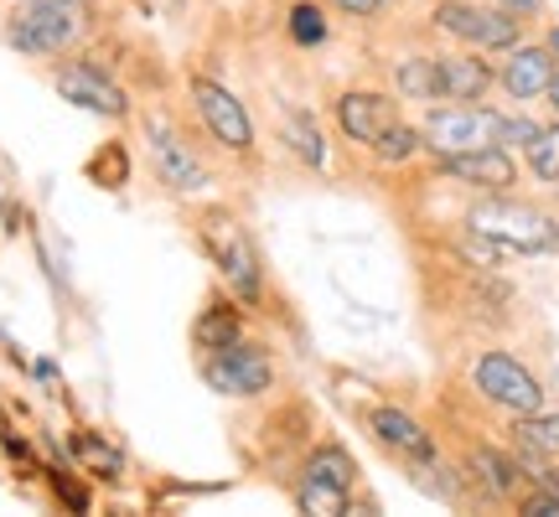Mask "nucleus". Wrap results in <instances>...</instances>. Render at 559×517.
<instances>
[{
	"label": "nucleus",
	"mask_w": 559,
	"mask_h": 517,
	"mask_svg": "<svg viewBox=\"0 0 559 517\" xmlns=\"http://www.w3.org/2000/svg\"><path fill=\"white\" fill-rule=\"evenodd\" d=\"M88 32H94L88 0H16V5L5 11V21H0L5 47L21 52V58H32V62L73 52Z\"/></svg>",
	"instance_id": "f257e3e1"
},
{
	"label": "nucleus",
	"mask_w": 559,
	"mask_h": 517,
	"mask_svg": "<svg viewBox=\"0 0 559 517\" xmlns=\"http://www.w3.org/2000/svg\"><path fill=\"white\" fill-rule=\"evenodd\" d=\"M198 243L207 264L218 269L223 290L239 300V305H260L264 300V264H260V249L249 239V228H243L228 207H202L198 213Z\"/></svg>",
	"instance_id": "f03ea898"
},
{
	"label": "nucleus",
	"mask_w": 559,
	"mask_h": 517,
	"mask_svg": "<svg viewBox=\"0 0 559 517\" xmlns=\"http://www.w3.org/2000/svg\"><path fill=\"white\" fill-rule=\"evenodd\" d=\"M466 228H472L477 239L508 249V254H544V249H559L555 218H544L539 207H528V202H513L508 192H487V197L466 213Z\"/></svg>",
	"instance_id": "7ed1b4c3"
},
{
	"label": "nucleus",
	"mask_w": 559,
	"mask_h": 517,
	"mask_svg": "<svg viewBox=\"0 0 559 517\" xmlns=\"http://www.w3.org/2000/svg\"><path fill=\"white\" fill-rule=\"evenodd\" d=\"M145 151H151V171L156 181L181 202H198L207 187H213V171H207V160L198 156V145L181 135L171 120H160V115H145Z\"/></svg>",
	"instance_id": "20e7f679"
},
{
	"label": "nucleus",
	"mask_w": 559,
	"mask_h": 517,
	"mask_svg": "<svg viewBox=\"0 0 559 517\" xmlns=\"http://www.w3.org/2000/svg\"><path fill=\"white\" fill-rule=\"evenodd\" d=\"M187 99H192V109H198L202 130L218 140L228 156H254V120H249V109H243V99L234 94V88H223L218 79H207V73H192L187 79Z\"/></svg>",
	"instance_id": "39448f33"
},
{
	"label": "nucleus",
	"mask_w": 559,
	"mask_h": 517,
	"mask_svg": "<svg viewBox=\"0 0 559 517\" xmlns=\"http://www.w3.org/2000/svg\"><path fill=\"white\" fill-rule=\"evenodd\" d=\"M436 26L477 52H513L523 41V16L502 11V5H472V0H440Z\"/></svg>",
	"instance_id": "423d86ee"
},
{
	"label": "nucleus",
	"mask_w": 559,
	"mask_h": 517,
	"mask_svg": "<svg viewBox=\"0 0 559 517\" xmlns=\"http://www.w3.org/2000/svg\"><path fill=\"white\" fill-rule=\"evenodd\" d=\"M202 383L223 398H260L270 394V383H275V362L264 352L260 341H228V347H213V352H202Z\"/></svg>",
	"instance_id": "0eeeda50"
},
{
	"label": "nucleus",
	"mask_w": 559,
	"mask_h": 517,
	"mask_svg": "<svg viewBox=\"0 0 559 517\" xmlns=\"http://www.w3.org/2000/svg\"><path fill=\"white\" fill-rule=\"evenodd\" d=\"M472 388H477L487 404H498L502 414H539L544 409V383L523 368L513 352H477L472 362Z\"/></svg>",
	"instance_id": "6e6552de"
},
{
	"label": "nucleus",
	"mask_w": 559,
	"mask_h": 517,
	"mask_svg": "<svg viewBox=\"0 0 559 517\" xmlns=\"http://www.w3.org/2000/svg\"><path fill=\"white\" fill-rule=\"evenodd\" d=\"M425 145L436 156H456V151H481V145H498L502 115L487 104H436L425 115Z\"/></svg>",
	"instance_id": "1a4fd4ad"
},
{
	"label": "nucleus",
	"mask_w": 559,
	"mask_h": 517,
	"mask_svg": "<svg viewBox=\"0 0 559 517\" xmlns=\"http://www.w3.org/2000/svg\"><path fill=\"white\" fill-rule=\"evenodd\" d=\"M52 83H58V94L73 104V109H88V115H99V120H124V115H130L124 88L109 79V68H99L94 58L62 62L58 73H52Z\"/></svg>",
	"instance_id": "9d476101"
},
{
	"label": "nucleus",
	"mask_w": 559,
	"mask_h": 517,
	"mask_svg": "<svg viewBox=\"0 0 559 517\" xmlns=\"http://www.w3.org/2000/svg\"><path fill=\"white\" fill-rule=\"evenodd\" d=\"M362 424H368V435L379 440L389 456L409 460V466H425V460H436V440H430V430H425L415 414L394 409V404H373V409L362 414Z\"/></svg>",
	"instance_id": "9b49d317"
},
{
	"label": "nucleus",
	"mask_w": 559,
	"mask_h": 517,
	"mask_svg": "<svg viewBox=\"0 0 559 517\" xmlns=\"http://www.w3.org/2000/svg\"><path fill=\"white\" fill-rule=\"evenodd\" d=\"M440 177L461 181V187H477V192H513L519 160L508 156V145H481V151L440 156Z\"/></svg>",
	"instance_id": "f8f14e48"
},
{
	"label": "nucleus",
	"mask_w": 559,
	"mask_h": 517,
	"mask_svg": "<svg viewBox=\"0 0 559 517\" xmlns=\"http://www.w3.org/2000/svg\"><path fill=\"white\" fill-rule=\"evenodd\" d=\"M436 58V94L440 104H481L498 73L477 58V47H456V52H430Z\"/></svg>",
	"instance_id": "ddd939ff"
},
{
	"label": "nucleus",
	"mask_w": 559,
	"mask_h": 517,
	"mask_svg": "<svg viewBox=\"0 0 559 517\" xmlns=\"http://www.w3.org/2000/svg\"><path fill=\"white\" fill-rule=\"evenodd\" d=\"M559 73V58L549 52V41H519L513 52H508V62H502V94L519 104H534L544 99V88H549V79Z\"/></svg>",
	"instance_id": "4468645a"
},
{
	"label": "nucleus",
	"mask_w": 559,
	"mask_h": 517,
	"mask_svg": "<svg viewBox=\"0 0 559 517\" xmlns=\"http://www.w3.org/2000/svg\"><path fill=\"white\" fill-rule=\"evenodd\" d=\"M394 120H400V115H394V99L379 94V88H347L337 99V130L353 140V145H373Z\"/></svg>",
	"instance_id": "2eb2a0df"
},
{
	"label": "nucleus",
	"mask_w": 559,
	"mask_h": 517,
	"mask_svg": "<svg viewBox=\"0 0 559 517\" xmlns=\"http://www.w3.org/2000/svg\"><path fill=\"white\" fill-rule=\"evenodd\" d=\"M466 466H472L477 486L492 502H519L523 492H528V471H523V460L519 456H502L498 445H477Z\"/></svg>",
	"instance_id": "dca6fc26"
},
{
	"label": "nucleus",
	"mask_w": 559,
	"mask_h": 517,
	"mask_svg": "<svg viewBox=\"0 0 559 517\" xmlns=\"http://www.w3.org/2000/svg\"><path fill=\"white\" fill-rule=\"evenodd\" d=\"M243 337V305L234 296H213L192 321V347L198 352H213V347H228V341Z\"/></svg>",
	"instance_id": "f3484780"
},
{
	"label": "nucleus",
	"mask_w": 559,
	"mask_h": 517,
	"mask_svg": "<svg viewBox=\"0 0 559 517\" xmlns=\"http://www.w3.org/2000/svg\"><path fill=\"white\" fill-rule=\"evenodd\" d=\"M300 477L321 481V486H337V492H347L353 497V486H358V460L342 450L337 440H321L317 450L306 456V466H300Z\"/></svg>",
	"instance_id": "a211bd4d"
},
{
	"label": "nucleus",
	"mask_w": 559,
	"mask_h": 517,
	"mask_svg": "<svg viewBox=\"0 0 559 517\" xmlns=\"http://www.w3.org/2000/svg\"><path fill=\"white\" fill-rule=\"evenodd\" d=\"M68 456H73L79 471H88V477H99V481H120L124 477V456L109 445V440L94 435V430H79V435L68 440Z\"/></svg>",
	"instance_id": "6ab92c4d"
},
{
	"label": "nucleus",
	"mask_w": 559,
	"mask_h": 517,
	"mask_svg": "<svg viewBox=\"0 0 559 517\" xmlns=\"http://www.w3.org/2000/svg\"><path fill=\"white\" fill-rule=\"evenodd\" d=\"M394 88H400V99H409V104H440L436 58H430V52H409V58H400L394 62Z\"/></svg>",
	"instance_id": "aec40b11"
},
{
	"label": "nucleus",
	"mask_w": 559,
	"mask_h": 517,
	"mask_svg": "<svg viewBox=\"0 0 559 517\" xmlns=\"http://www.w3.org/2000/svg\"><path fill=\"white\" fill-rule=\"evenodd\" d=\"M368 151H373L383 166H404V160H415L419 151H425V130H415V124L394 120L379 140H373V145H368Z\"/></svg>",
	"instance_id": "412c9836"
},
{
	"label": "nucleus",
	"mask_w": 559,
	"mask_h": 517,
	"mask_svg": "<svg viewBox=\"0 0 559 517\" xmlns=\"http://www.w3.org/2000/svg\"><path fill=\"white\" fill-rule=\"evenodd\" d=\"M296 507L300 513H317V517H337V513H353V497L337 492V486H321V481L300 477L296 481Z\"/></svg>",
	"instance_id": "4be33fe9"
},
{
	"label": "nucleus",
	"mask_w": 559,
	"mask_h": 517,
	"mask_svg": "<svg viewBox=\"0 0 559 517\" xmlns=\"http://www.w3.org/2000/svg\"><path fill=\"white\" fill-rule=\"evenodd\" d=\"M285 145H290L306 166H317V171L326 166V140H321L311 115H290V120H285Z\"/></svg>",
	"instance_id": "5701e85b"
},
{
	"label": "nucleus",
	"mask_w": 559,
	"mask_h": 517,
	"mask_svg": "<svg viewBox=\"0 0 559 517\" xmlns=\"http://www.w3.org/2000/svg\"><path fill=\"white\" fill-rule=\"evenodd\" d=\"M285 32H290V41H296V47H321V41L332 37V26H326V11H321V5H311V0L290 5V16H285Z\"/></svg>",
	"instance_id": "b1692460"
},
{
	"label": "nucleus",
	"mask_w": 559,
	"mask_h": 517,
	"mask_svg": "<svg viewBox=\"0 0 559 517\" xmlns=\"http://www.w3.org/2000/svg\"><path fill=\"white\" fill-rule=\"evenodd\" d=\"M523 156L539 181H559V124H539V135L523 145Z\"/></svg>",
	"instance_id": "393cba45"
},
{
	"label": "nucleus",
	"mask_w": 559,
	"mask_h": 517,
	"mask_svg": "<svg viewBox=\"0 0 559 517\" xmlns=\"http://www.w3.org/2000/svg\"><path fill=\"white\" fill-rule=\"evenodd\" d=\"M88 177H104L99 187H124V177H130V160H124L120 145H104L99 156L88 160Z\"/></svg>",
	"instance_id": "a878e982"
},
{
	"label": "nucleus",
	"mask_w": 559,
	"mask_h": 517,
	"mask_svg": "<svg viewBox=\"0 0 559 517\" xmlns=\"http://www.w3.org/2000/svg\"><path fill=\"white\" fill-rule=\"evenodd\" d=\"M534 135H539V120H528V115H502L498 145H528Z\"/></svg>",
	"instance_id": "bb28decb"
},
{
	"label": "nucleus",
	"mask_w": 559,
	"mask_h": 517,
	"mask_svg": "<svg viewBox=\"0 0 559 517\" xmlns=\"http://www.w3.org/2000/svg\"><path fill=\"white\" fill-rule=\"evenodd\" d=\"M47 477H52V492H58L62 507H73V513H88V492H83V486L68 477V471H47Z\"/></svg>",
	"instance_id": "cd10ccee"
},
{
	"label": "nucleus",
	"mask_w": 559,
	"mask_h": 517,
	"mask_svg": "<svg viewBox=\"0 0 559 517\" xmlns=\"http://www.w3.org/2000/svg\"><path fill=\"white\" fill-rule=\"evenodd\" d=\"M332 5H337L342 16H358V21H362V16H379L389 0H332Z\"/></svg>",
	"instance_id": "c85d7f7f"
},
{
	"label": "nucleus",
	"mask_w": 559,
	"mask_h": 517,
	"mask_svg": "<svg viewBox=\"0 0 559 517\" xmlns=\"http://www.w3.org/2000/svg\"><path fill=\"white\" fill-rule=\"evenodd\" d=\"M492 5L513 11V16H534V11H539V0H492Z\"/></svg>",
	"instance_id": "c756f323"
},
{
	"label": "nucleus",
	"mask_w": 559,
	"mask_h": 517,
	"mask_svg": "<svg viewBox=\"0 0 559 517\" xmlns=\"http://www.w3.org/2000/svg\"><path fill=\"white\" fill-rule=\"evenodd\" d=\"M544 99H549V109H555V115H559V73H555V79H549V88H544Z\"/></svg>",
	"instance_id": "7c9ffc66"
},
{
	"label": "nucleus",
	"mask_w": 559,
	"mask_h": 517,
	"mask_svg": "<svg viewBox=\"0 0 559 517\" xmlns=\"http://www.w3.org/2000/svg\"><path fill=\"white\" fill-rule=\"evenodd\" d=\"M544 41H549V52H555V58H559V21H555V26H549V37H544Z\"/></svg>",
	"instance_id": "2f4dec72"
}]
</instances>
